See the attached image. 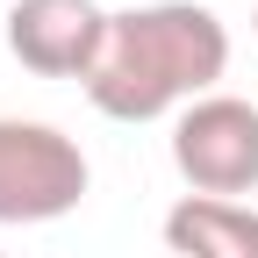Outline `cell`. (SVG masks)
Wrapping results in <instances>:
<instances>
[{
  "label": "cell",
  "mask_w": 258,
  "mask_h": 258,
  "mask_svg": "<svg viewBox=\"0 0 258 258\" xmlns=\"http://www.w3.org/2000/svg\"><path fill=\"white\" fill-rule=\"evenodd\" d=\"M230 72V29L201 0H151L108 15L101 64L86 72V101L108 122H158L208 101Z\"/></svg>",
  "instance_id": "6da1fadb"
},
{
  "label": "cell",
  "mask_w": 258,
  "mask_h": 258,
  "mask_svg": "<svg viewBox=\"0 0 258 258\" xmlns=\"http://www.w3.org/2000/svg\"><path fill=\"white\" fill-rule=\"evenodd\" d=\"M165 244L179 258H258V208L186 194L165 208Z\"/></svg>",
  "instance_id": "5b68a950"
},
{
  "label": "cell",
  "mask_w": 258,
  "mask_h": 258,
  "mask_svg": "<svg viewBox=\"0 0 258 258\" xmlns=\"http://www.w3.org/2000/svg\"><path fill=\"white\" fill-rule=\"evenodd\" d=\"M172 165L194 194L237 201L258 186V108L237 93H208L172 122Z\"/></svg>",
  "instance_id": "3957f363"
},
{
  "label": "cell",
  "mask_w": 258,
  "mask_h": 258,
  "mask_svg": "<svg viewBox=\"0 0 258 258\" xmlns=\"http://www.w3.org/2000/svg\"><path fill=\"white\" fill-rule=\"evenodd\" d=\"M251 36H258V8H251Z\"/></svg>",
  "instance_id": "8992f818"
},
{
  "label": "cell",
  "mask_w": 258,
  "mask_h": 258,
  "mask_svg": "<svg viewBox=\"0 0 258 258\" xmlns=\"http://www.w3.org/2000/svg\"><path fill=\"white\" fill-rule=\"evenodd\" d=\"M86 151L50 122L0 115V222H57L86 201Z\"/></svg>",
  "instance_id": "7a4b0ae2"
},
{
  "label": "cell",
  "mask_w": 258,
  "mask_h": 258,
  "mask_svg": "<svg viewBox=\"0 0 258 258\" xmlns=\"http://www.w3.org/2000/svg\"><path fill=\"white\" fill-rule=\"evenodd\" d=\"M108 43V15L93 0H15L8 8V50L29 64L36 79H79L101 64Z\"/></svg>",
  "instance_id": "277c9868"
}]
</instances>
